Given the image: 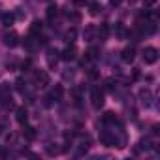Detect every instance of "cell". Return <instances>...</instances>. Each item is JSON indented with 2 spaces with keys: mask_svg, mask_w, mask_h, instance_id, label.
I'll return each mask as SVG.
<instances>
[{
  "mask_svg": "<svg viewBox=\"0 0 160 160\" xmlns=\"http://www.w3.org/2000/svg\"><path fill=\"white\" fill-rule=\"evenodd\" d=\"M25 49H28V51L34 49V42H32V38H27V40H25Z\"/></svg>",
  "mask_w": 160,
  "mask_h": 160,
  "instance_id": "f1b7e54d",
  "label": "cell"
},
{
  "mask_svg": "<svg viewBox=\"0 0 160 160\" xmlns=\"http://www.w3.org/2000/svg\"><path fill=\"white\" fill-rule=\"evenodd\" d=\"M15 89H17V91H21L23 94H25V92L28 91V89H27V81H25V79H23V77H19V79H15Z\"/></svg>",
  "mask_w": 160,
  "mask_h": 160,
  "instance_id": "9a60e30c",
  "label": "cell"
},
{
  "mask_svg": "<svg viewBox=\"0 0 160 160\" xmlns=\"http://www.w3.org/2000/svg\"><path fill=\"white\" fill-rule=\"evenodd\" d=\"M23 136H25L27 141H34V139H36V128H34V126H27V128L23 130Z\"/></svg>",
  "mask_w": 160,
  "mask_h": 160,
  "instance_id": "4fadbf2b",
  "label": "cell"
},
{
  "mask_svg": "<svg viewBox=\"0 0 160 160\" xmlns=\"http://www.w3.org/2000/svg\"><path fill=\"white\" fill-rule=\"evenodd\" d=\"M139 98H141V102H143L145 106H151V98H152V94H151L149 89H141V91H139Z\"/></svg>",
  "mask_w": 160,
  "mask_h": 160,
  "instance_id": "7c38bea8",
  "label": "cell"
},
{
  "mask_svg": "<svg viewBox=\"0 0 160 160\" xmlns=\"http://www.w3.org/2000/svg\"><path fill=\"white\" fill-rule=\"evenodd\" d=\"M62 96H64V89H62V85H57V87L51 91V98H53L55 102H58V100H62Z\"/></svg>",
  "mask_w": 160,
  "mask_h": 160,
  "instance_id": "8fae6325",
  "label": "cell"
},
{
  "mask_svg": "<svg viewBox=\"0 0 160 160\" xmlns=\"http://www.w3.org/2000/svg\"><path fill=\"white\" fill-rule=\"evenodd\" d=\"M66 17H68L72 23H79V21H81V15H79L77 12H66Z\"/></svg>",
  "mask_w": 160,
  "mask_h": 160,
  "instance_id": "ac0fdd59",
  "label": "cell"
},
{
  "mask_svg": "<svg viewBox=\"0 0 160 160\" xmlns=\"http://www.w3.org/2000/svg\"><path fill=\"white\" fill-rule=\"evenodd\" d=\"M34 83H36V87H45V85H49V75H47V72H43V70H34Z\"/></svg>",
  "mask_w": 160,
  "mask_h": 160,
  "instance_id": "3957f363",
  "label": "cell"
},
{
  "mask_svg": "<svg viewBox=\"0 0 160 160\" xmlns=\"http://www.w3.org/2000/svg\"><path fill=\"white\" fill-rule=\"evenodd\" d=\"M75 53H77V51H75V45H68V47H66V49L62 51L60 58H62V60H68V62H70V60H73V58H75Z\"/></svg>",
  "mask_w": 160,
  "mask_h": 160,
  "instance_id": "8992f818",
  "label": "cell"
},
{
  "mask_svg": "<svg viewBox=\"0 0 160 160\" xmlns=\"http://www.w3.org/2000/svg\"><path fill=\"white\" fill-rule=\"evenodd\" d=\"M62 75H64V79H72L73 77V72H64Z\"/></svg>",
  "mask_w": 160,
  "mask_h": 160,
  "instance_id": "836d02e7",
  "label": "cell"
},
{
  "mask_svg": "<svg viewBox=\"0 0 160 160\" xmlns=\"http://www.w3.org/2000/svg\"><path fill=\"white\" fill-rule=\"evenodd\" d=\"M143 60H145V64H154L158 60V49L156 47H145L143 49Z\"/></svg>",
  "mask_w": 160,
  "mask_h": 160,
  "instance_id": "6da1fadb",
  "label": "cell"
},
{
  "mask_svg": "<svg viewBox=\"0 0 160 160\" xmlns=\"http://www.w3.org/2000/svg\"><path fill=\"white\" fill-rule=\"evenodd\" d=\"M139 149H151V141L149 139H141L139 141Z\"/></svg>",
  "mask_w": 160,
  "mask_h": 160,
  "instance_id": "4dcf8cb0",
  "label": "cell"
},
{
  "mask_svg": "<svg viewBox=\"0 0 160 160\" xmlns=\"http://www.w3.org/2000/svg\"><path fill=\"white\" fill-rule=\"evenodd\" d=\"M141 77V72H139V68H134V72H132V79H139Z\"/></svg>",
  "mask_w": 160,
  "mask_h": 160,
  "instance_id": "1f68e13d",
  "label": "cell"
},
{
  "mask_svg": "<svg viewBox=\"0 0 160 160\" xmlns=\"http://www.w3.org/2000/svg\"><path fill=\"white\" fill-rule=\"evenodd\" d=\"M143 4L145 6H152V4H156V0H143Z\"/></svg>",
  "mask_w": 160,
  "mask_h": 160,
  "instance_id": "e575fe53",
  "label": "cell"
},
{
  "mask_svg": "<svg viewBox=\"0 0 160 160\" xmlns=\"http://www.w3.org/2000/svg\"><path fill=\"white\" fill-rule=\"evenodd\" d=\"M92 34H94V28H92V27H87V28H85V32H83L85 40H89V42L92 40Z\"/></svg>",
  "mask_w": 160,
  "mask_h": 160,
  "instance_id": "cb8c5ba5",
  "label": "cell"
},
{
  "mask_svg": "<svg viewBox=\"0 0 160 160\" xmlns=\"http://www.w3.org/2000/svg\"><path fill=\"white\" fill-rule=\"evenodd\" d=\"M100 122H102L104 126H106V124H115V122H117V117H115V115H113L111 111H106V113L102 115Z\"/></svg>",
  "mask_w": 160,
  "mask_h": 160,
  "instance_id": "30bf717a",
  "label": "cell"
},
{
  "mask_svg": "<svg viewBox=\"0 0 160 160\" xmlns=\"http://www.w3.org/2000/svg\"><path fill=\"white\" fill-rule=\"evenodd\" d=\"M87 57H89V60H96V58L100 57V49H98V47H91V49L87 51Z\"/></svg>",
  "mask_w": 160,
  "mask_h": 160,
  "instance_id": "e0dca14e",
  "label": "cell"
},
{
  "mask_svg": "<svg viewBox=\"0 0 160 160\" xmlns=\"http://www.w3.org/2000/svg\"><path fill=\"white\" fill-rule=\"evenodd\" d=\"M43 106H45V108H51V106H53V98H51V94H47V96L43 98Z\"/></svg>",
  "mask_w": 160,
  "mask_h": 160,
  "instance_id": "f546056e",
  "label": "cell"
},
{
  "mask_svg": "<svg viewBox=\"0 0 160 160\" xmlns=\"http://www.w3.org/2000/svg\"><path fill=\"white\" fill-rule=\"evenodd\" d=\"M15 119H17L19 124H27V121H28V111H27L25 106H23V108H17V115H15Z\"/></svg>",
  "mask_w": 160,
  "mask_h": 160,
  "instance_id": "ba28073f",
  "label": "cell"
},
{
  "mask_svg": "<svg viewBox=\"0 0 160 160\" xmlns=\"http://www.w3.org/2000/svg\"><path fill=\"white\" fill-rule=\"evenodd\" d=\"M57 15H58V8H57V6H49V8H47V19H49V21H55Z\"/></svg>",
  "mask_w": 160,
  "mask_h": 160,
  "instance_id": "2e32d148",
  "label": "cell"
},
{
  "mask_svg": "<svg viewBox=\"0 0 160 160\" xmlns=\"http://www.w3.org/2000/svg\"><path fill=\"white\" fill-rule=\"evenodd\" d=\"M75 36H77V30H75V28H70V30L64 34V40H66V42H73Z\"/></svg>",
  "mask_w": 160,
  "mask_h": 160,
  "instance_id": "7402d4cb",
  "label": "cell"
},
{
  "mask_svg": "<svg viewBox=\"0 0 160 160\" xmlns=\"http://www.w3.org/2000/svg\"><path fill=\"white\" fill-rule=\"evenodd\" d=\"M89 12H91V15H98V13L102 12V6H100L98 2H92V4L89 6Z\"/></svg>",
  "mask_w": 160,
  "mask_h": 160,
  "instance_id": "d6986e66",
  "label": "cell"
},
{
  "mask_svg": "<svg viewBox=\"0 0 160 160\" xmlns=\"http://www.w3.org/2000/svg\"><path fill=\"white\" fill-rule=\"evenodd\" d=\"M108 34H109V27H108V25H102L100 30H98V38H100V40H106Z\"/></svg>",
  "mask_w": 160,
  "mask_h": 160,
  "instance_id": "44dd1931",
  "label": "cell"
},
{
  "mask_svg": "<svg viewBox=\"0 0 160 160\" xmlns=\"http://www.w3.org/2000/svg\"><path fill=\"white\" fill-rule=\"evenodd\" d=\"M42 28H43V23L36 19V21L30 25V34H40V32H42Z\"/></svg>",
  "mask_w": 160,
  "mask_h": 160,
  "instance_id": "5bb4252c",
  "label": "cell"
},
{
  "mask_svg": "<svg viewBox=\"0 0 160 160\" xmlns=\"http://www.w3.org/2000/svg\"><path fill=\"white\" fill-rule=\"evenodd\" d=\"M58 57H60V53H58L57 49H49V51H47V62H49V66H51V68H55V66H57Z\"/></svg>",
  "mask_w": 160,
  "mask_h": 160,
  "instance_id": "52a82bcc",
  "label": "cell"
},
{
  "mask_svg": "<svg viewBox=\"0 0 160 160\" xmlns=\"http://www.w3.org/2000/svg\"><path fill=\"white\" fill-rule=\"evenodd\" d=\"M21 68H23V72H28V70L32 68V60H30V58H27V60H23V64H21Z\"/></svg>",
  "mask_w": 160,
  "mask_h": 160,
  "instance_id": "4316f807",
  "label": "cell"
},
{
  "mask_svg": "<svg viewBox=\"0 0 160 160\" xmlns=\"http://www.w3.org/2000/svg\"><path fill=\"white\" fill-rule=\"evenodd\" d=\"M4 43H6L8 47H15V45L19 43V36H17L15 32H6V34H4Z\"/></svg>",
  "mask_w": 160,
  "mask_h": 160,
  "instance_id": "5b68a950",
  "label": "cell"
},
{
  "mask_svg": "<svg viewBox=\"0 0 160 160\" xmlns=\"http://www.w3.org/2000/svg\"><path fill=\"white\" fill-rule=\"evenodd\" d=\"M45 151H47V154H51V156H53V154H58V152H60V149H58L57 145H55V147H53V145H47V147H45Z\"/></svg>",
  "mask_w": 160,
  "mask_h": 160,
  "instance_id": "d4e9b609",
  "label": "cell"
},
{
  "mask_svg": "<svg viewBox=\"0 0 160 160\" xmlns=\"http://www.w3.org/2000/svg\"><path fill=\"white\" fill-rule=\"evenodd\" d=\"M87 75H89V79H96V77H98V70H96V68H89Z\"/></svg>",
  "mask_w": 160,
  "mask_h": 160,
  "instance_id": "83f0119b",
  "label": "cell"
},
{
  "mask_svg": "<svg viewBox=\"0 0 160 160\" xmlns=\"http://www.w3.org/2000/svg\"><path fill=\"white\" fill-rule=\"evenodd\" d=\"M109 2H111V6H119V4H121V0H109Z\"/></svg>",
  "mask_w": 160,
  "mask_h": 160,
  "instance_id": "d590c367",
  "label": "cell"
},
{
  "mask_svg": "<svg viewBox=\"0 0 160 160\" xmlns=\"http://www.w3.org/2000/svg\"><path fill=\"white\" fill-rule=\"evenodd\" d=\"M121 58H122V62H132V60L136 58V51H134V47H126V49L121 53Z\"/></svg>",
  "mask_w": 160,
  "mask_h": 160,
  "instance_id": "9c48e42d",
  "label": "cell"
},
{
  "mask_svg": "<svg viewBox=\"0 0 160 160\" xmlns=\"http://www.w3.org/2000/svg\"><path fill=\"white\" fill-rule=\"evenodd\" d=\"M115 32H117V36H121V38H122V36H126V30H124V27H122L121 23H117V25H115Z\"/></svg>",
  "mask_w": 160,
  "mask_h": 160,
  "instance_id": "603a6c76",
  "label": "cell"
},
{
  "mask_svg": "<svg viewBox=\"0 0 160 160\" xmlns=\"http://www.w3.org/2000/svg\"><path fill=\"white\" fill-rule=\"evenodd\" d=\"M13 21H15V15H13V13H4V15H2V23H4L6 27H10Z\"/></svg>",
  "mask_w": 160,
  "mask_h": 160,
  "instance_id": "ffe728a7",
  "label": "cell"
},
{
  "mask_svg": "<svg viewBox=\"0 0 160 160\" xmlns=\"http://www.w3.org/2000/svg\"><path fill=\"white\" fill-rule=\"evenodd\" d=\"M104 89H106V91H115V81H113V79H106Z\"/></svg>",
  "mask_w": 160,
  "mask_h": 160,
  "instance_id": "484cf974",
  "label": "cell"
},
{
  "mask_svg": "<svg viewBox=\"0 0 160 160\" xmlns=\"http://www.w3.org/2000/svg\"><path fill=\"white\" fill-rule=\"evenodd\" d=\"M91 100H92V106H94L96 109H100V108L104 106V92H102L98 87H92V91H91Z\"/></svg>",
  "mask_w": 160,
  "mask_h": 160,
  "instance_id": "7a4b0ae2",
  "label": "cell"
},
{
  "mask_svg": "<svg viewBox=\"0 0 160 160\" xmlns=\"http://www.w3.org/2000/svg\"><path fill=\"white\" fill-rule=\"evenodd\" d=\"M89 2V0H73V4H77V6H85Z\"/></svg>",
  "mask_w": 160,
  "mask_h": 160,
  "instance_id": "d6a6232c",
  "label": "cell"
},
{
  "mask_svg": "<svg viewBox=\"0 0 160 160\" xmlns=\"http://www.w3.org/2000/svg\"><path fill=\"white\" fill-rule=\"evenodd\" d=\"M100 141H102V145H106V147H119V139L111 134V132H102L100 134Z\"/></svg>",
  "mask_w": 160,
  "mask_h": 160,
  "instance_id": "277c9868",
  "label": "cell"
}]
</instances>
